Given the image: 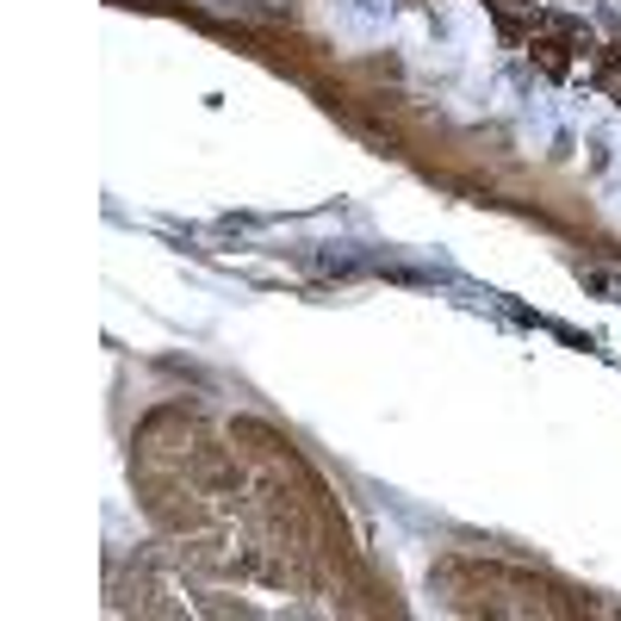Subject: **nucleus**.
Segmentation results:
<instances>
[{"label":"nucleus","instance_id":"nucleus-1","mask_svg":"<svg viewBox=\"0 0 621 621\" xmlns=\"http://www.w3.org/2000/svg\"><path fill=\"white\" fill-rule=\"evenodd\" d=\"M504 20H528V13H541V0H491Z\"/></svg>","mask_w":621,"mask_h":621},{"label":"nucleus","instance_id":"nucleus-2","mask_svg":"<svg viewBox=\"0 0 621 621\" xmlns=\"http://www.w3.org/2000/svg\"><path fill=\"white\" fill-rule=\"evenodd\" d=\"M602 87H609V94L621 99V69H609V75H602Z\"/></svg>","mask_w":621,"mask_h":621}]
</instances>
